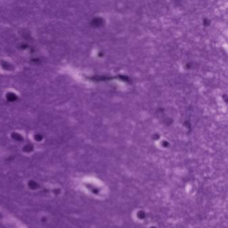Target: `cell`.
Masks as SVG:
<instances>
[{"label": "cell", "instance_id": "obj_2", "mask_svg": "<svg viewBox=\"0 0 228 228\" xmlns=\"http://www.w3.org/2000/svg\"><path fill=\"white\" fill-rule=\"evenodd\" d=\"M50 193L54 197H59L62 196V193H63V189H62V187L58 185H53L50 188Z\"/></svg>", "mask_w": 228, "mask_h": 228}, {"label": "cell", "instance_id": "obj_1", "mask_svg": "<svg viewBox=\"0 0 228 228\" xmlns=\"http://www.w3.org/2000/svg\"><path fill=\"white\" fill-rule=\"evenodd\" d=\"M25 187L30 192H37L42 189V185L40 182L33 178L27 179L24 183Z\"/></svg>", "mask_w": 228, "mask_h": 228}]
</instances>
